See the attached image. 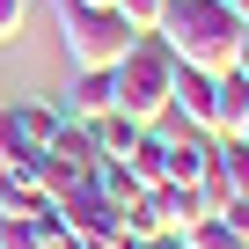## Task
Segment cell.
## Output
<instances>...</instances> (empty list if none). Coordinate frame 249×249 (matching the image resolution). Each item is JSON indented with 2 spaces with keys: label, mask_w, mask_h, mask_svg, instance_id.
I'll return each mask as SVG.
<instances>
[{
  "label": "cell",
  "mask_w": 249,
  "mask_h": 249,
  "mask_svg": "<svg viewBox=\"0 0 249 249\" xmlns=\"http://www.w3.org/2000/svg\"><path fill=\"white\" fill-rule=\"evenodd\" d=\"M213 88H220V140H227V132H234V117L249 110V81H242V73L227 66V73H220Z\"/></svg>",
  "instance_id": "7c38bea8"
},
{
  "label": "cell",
  "mask_w": 249,
  "mask_h": 249,
  "mask_svg": "<svg viewBox=\"0 0 249 249\" xmlns=\"http://www.w3.org/2000/svg\"><path fill=\"white\" fill-rule=\"evenodd\" d=\"M37 205H44L37 161H0V213H37Z\"/></svg>",
  "instance_id": "ba28073f"
},
{
  "label": "cell",
  "mask_w": 249,
  "mask_h": 249,
  "mask_svg": "<svg viewBox=\"0 0 249 249\" xmlns=\"http://www.w3.org/2000/svg\"><path fill=\"white\" fill-rule=\"evenodd\" d=\"M37 176H44V198H59V191H73V183L95 176V140H88V124H66V117H59L52 147L37 154Z\"/></svg>",
  "instance_id": "277c9868"
},
{
  "label": "cell",
  "mask_w": 249,
  "mask_h": 249,
  "mask_svg": "<svg viewBox=\"0 0 249 249\" xmlns=\"http://www.w3.org/2000/svg\"><path fill=\"white\" fill-rule=\"evenodd\" d=\"M176 242H183V249H249V242L234 234V220H227V213H205V220H191Z\"/></svg>",
  "instance_id": "8fae6325"
},
{
  "label": "cell",
  "mask_w": 249,
  "mask_h": 249,
  "mask_svg": "<svg viewBox=\"0 0 249 249\" xmlns=\"http://www.w3.org/2000/svg\"><path fill=\"white\" fill-rule=\"evenodd\" d=\"M88 8H110V0H88Z\"/></svg>",
  "instance_id": "ac0fdd59"
},
{
  "label": "cell",
  "mask_w": 249,
  "mask_h": 249,
  "mask_svg": "<svg viewBox=\"0 0 249 249\" xmlns=\"http://www.w3.org/2000/svg\"><path fill=\"white\" fill-rule=\"evenodd\" d=\"M59 249H81V242H59Z\"/></svg>",
  "instance_id": "d6986e66"
},
{
  "label": "cell",
  "mask_w": 249,
  "mask_h": 249,
  "mask_svg": "<svg viewBox=\"0 0 249 249\" xmlns=\"http://www.w3.org/2000/svg\"><path fill=\"white\" fill-rule=\"evenodd\" d=\"M103 249H147V242H132V234H110V242H103Z\"/></svg>",
  "instance_id": "2e32d148"
},
{
  "label": "cell",
  "mask_w": 249,
  "mask_h": 249,
  "mask_svg": "<svg viewBox=\"0 0 249 249\" xmlns=\"http://www.w3.org/2000/svg\"><path fill=\"white\" fill-rule=\"evenodd\" d=\"M169 95H176V52L161 37H132L124 59L110 66V110L132 117V124H161Z\"/></svg>",
  "instance_id": "7a4b0ae2"
},
{
  "label": "cell",
  "mask_w": 249,
  "mask_h": 249,
  "mask_svg": "<svg viewBox=\"0 0 249 249\" xmlns=\"http://www.w3.org/2000/svg\"><path fill=\"white\" fill-rule=\"evenodd\" d=\"M234 73L249 81V30H242V44H234Z\"/></svg>",
  "instance_id": "9a60e30c"
},
{
  "label": "cell",
  "mask_w": 249,
  "mask_h": 249,
  "mask_svg": "<svg viewBox=\"0 0 249 249\" xmlns=\"http://www.w3.org/2000/svg\"><path fill=\"white\" fill-rule=\"evenodd\" d=\"M88 140H95V161H124V147L140 140V124H132V117H117V110H103V117L88 124Z\"/></svg>",
  "instance_id": "30bf717a"
},
{
  "label": "cell",
  "mask_w": 249,
  "mask_h": 249,
  "mask_svg": "<svg viewBox=\"0 0 249 249\" xmlns=\"http://www.w3.org/2000/svg\"><path fill=\"white\" fill-rule=\"evenodd\" d=\"M59 132V103H15L0 110V161H37Z\"/></svg>",
  "instance_id": "8992f818"
},
{
  "label": "cell",
  "mask_w": 249,
  "mask_h": 249,
  "mask_svg": "<svg viewBox=\"0 0 249 249\" xmlns=\"http://www.w3.org/2000/svg\"><path fill=\"white\" fill-rule=\"evenodd\" d=\"M59 37H66V66L73 73H110L132 44L117 8H88V0H59Z\"/></svg>",
  "instance_id": "3957f363"
},
{
  "label": "cell",
  "mask_w": 249,
  "mask_h": 249,
  "mask_svg": "<svg viewBox=\"0 0 249 249\" xmlns=\"http://www.w3.org/2000/svg\"><path fill=\"white\" fill-rule=\"evenodd\" d=\"M242 15L227 0H169V15L154 22V37L176 52V66L191 73H227L234 66V44H242Z\"/></svg>",
  "instance_id": "6da1fadb"
},
{
  "label": "cell",
  "mask_w": 249,
  "mask_h": 249,
  "mask_svg": "<svg viewBox=\"0 0 249 249\" xmlns=\"http://www.w3.org/2000/svg\"><path fill=\"white\" fill-rule=\"evenodd\" d=\"M103 110H110V73H73V81H66L59 117H66V124H95Z\"/></svg>",
  "instance_id": "52a82bcc"
},
{
  "label": "cell",
  "mask_w": 249,
  "mask_h": 249,
  "mask_svg": "<svg viewBox=\"0 0 249 249\" xmlns=\"http://www.w3.org/2000/svg\"><path fill=\"white\" fill-rule=\"evenodd\" d=\"M30 8H37V0H0V44H15V37H22Z\"/></svg>",
  "instance_id": "5bb4252c"
},
{
  "label": "cell",
  "mask_w": 249,
  "mask_h": 249,
  "mask_svg": "<svg viewBox=\"0 0 249 249\" xmlns=\"http://www.w3.org/2000/svg\"><path fill=\"white\" fill-rule=\"evenodd\" d=\"M117 234H132V242H161V234H169V220H161L154 191H132V198L117 205Z\"/></svg>",
  "instance_id": "9c48e42d"
},
{
  "label": "cell",
  "mask_w": 249,
  "mask_h": 249,
  "mask_svg": "<svg viewBox=\"0 0 249 249\" xmlns=\"http://www.w3.org/2000/svg\"><path fill=\"white\" fill-rule=\"evenodd\" d=\"M52 213H59L66 242H81V249H103V242L117 234V205H110L95 183H73V191H59V198H52Z\"/></svg>",
  "instance_id": "5b68a950"
},
{
  "label": "cell",
  "mask_w": 249,
  "mask_h": 249,
  "mask_svg": "<svg viewBox=\"0 0 249 249\" xmlns=\"http://www.w3.org/2000/svg\"><path fill=\"white\" fill-rule=\"evenodd\" d=\"M110 8L124 15V30H132V37H154V22L169 15V0H110Z\"/></svg>",
  "instance_id": "4fadbf2b"
},
{
  "label": "cell",
  "mask_w": 249,
  "mask_h": 249,
  "mask_svg": "<svg viewBox=\"0 0 249 249\" xmlns=\"http://www.w3.org/2000/svg\"><path fill=\"white\" fill-rule=\"evenodd\" d=\"M227 140H242V147H249V110H242V117H234V132H227Z\"/></svg>",
  "instance_id": "e0dca14e"
}]
</instances>
